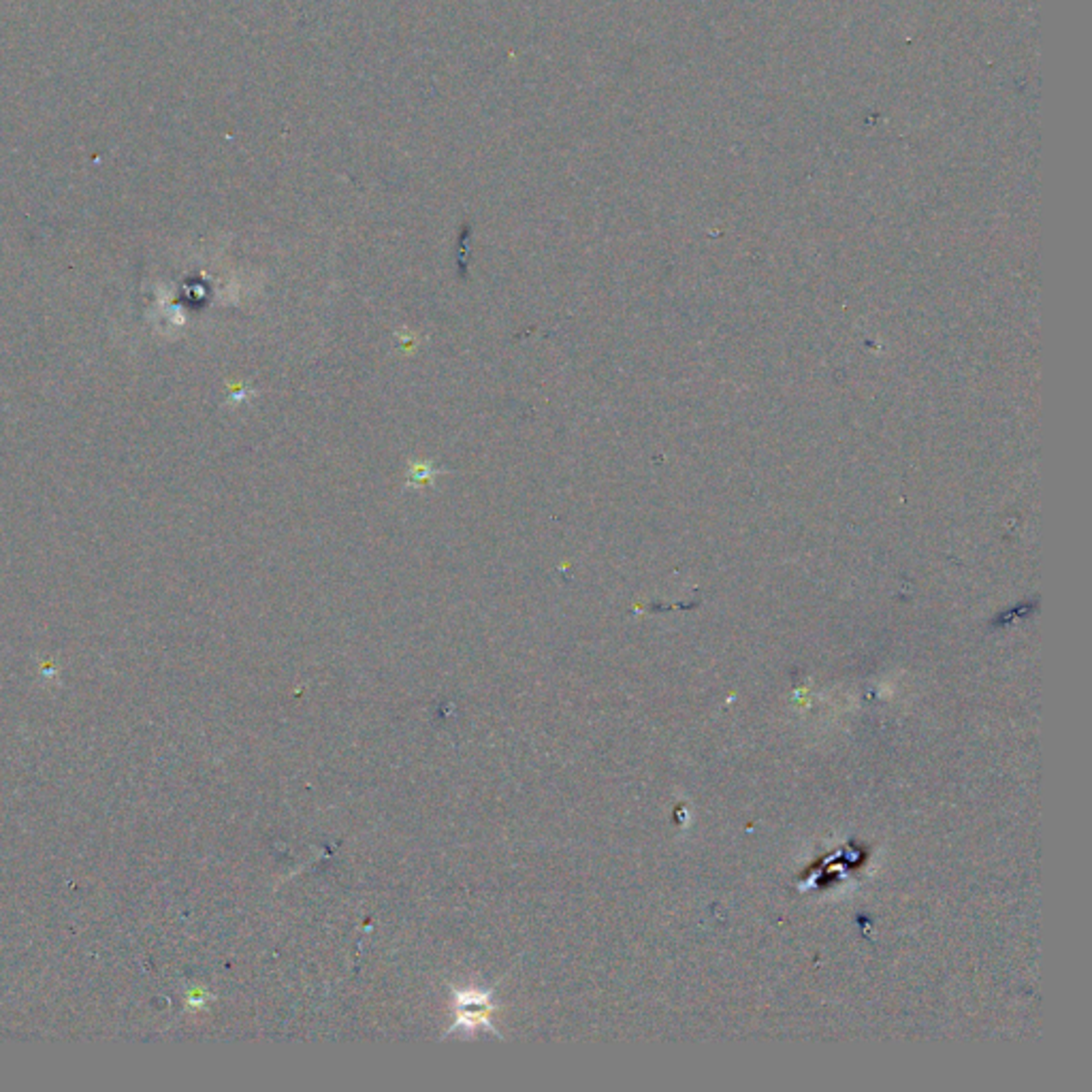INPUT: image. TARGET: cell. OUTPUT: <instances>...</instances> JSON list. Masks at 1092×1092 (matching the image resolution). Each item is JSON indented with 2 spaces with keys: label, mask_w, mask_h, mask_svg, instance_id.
Wrapping results in <instances>:
<instances>
[{
  "label": "cell",
  "mask_w": 1092,
  "mask_h": 1092,
  "mask_svg": "<svg viewBox=\"0 0 1092 1092\" xmlns=\"http://www.w3.org/2000/svg\"><path fill=\"white\" fill-rule=\"evenodd\" d=\"M440 474H444V472L437 470L433 461L412 459V461L408 463V467H406V485L414 486V489H418V486H429Z\"/></svg>",
  "instance_id": "1"
}]
</instances>
